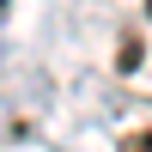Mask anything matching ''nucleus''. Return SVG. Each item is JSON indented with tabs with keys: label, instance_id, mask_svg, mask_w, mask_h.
<instances>
[{
	"label": "nucleus",
	"instance_id": "obj_1",
	"mask_svg": "<svg viewBox=\"0 0 152 152\" xmlns=\"http://www.w3.org/2000/svg\"><path fill=\"white\" fill-rule=\"evenodd\" d=\"M122 152H152V128H134V134H122Z\"/></svg>",
	"mask_w": 152,
	"mask_h": 152
}]
</instances>
